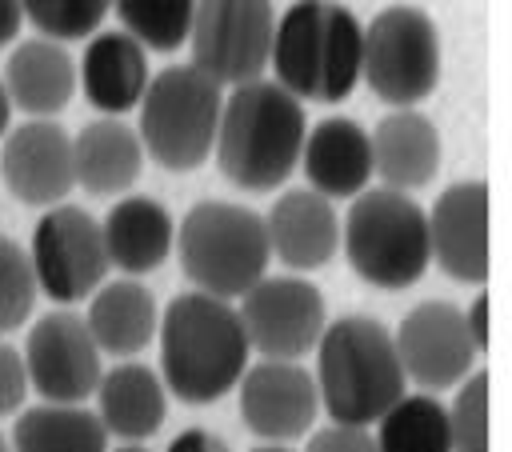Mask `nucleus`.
Wrapping results in <instances>:
<instances>
[{
	"label": "nucleus",
	"mask_w": 512,
	"mask_h": 452,
	"mask_svg": "<svg viewBox=\"0 0 512 452\" xmlns=\"http://www.w3.org/2000/svg\"><path fill=\"white\" fill-rule=\"evenodd\" d=\"M160 380L184 404H216L248 368V336L232 300L208 292H180L164 304L160 324Z\"/></svg>",
	"instance_id": "nucleus-1"
},
{
	"label": "nucleus",
	"mask_w": 512,
	"mask_h": 452,
	"mask_svg": "<svg viewBox=\"0 0 512 452\" xmlns=\"http://www.w3.org/2000/svg\"><path fill=\"white\" fill-rule=\"evenodd\" d=\"M304 132V104L276 80L256 76L248 84L228 88L220 104L212 156L228 184L244 192H272L288 184L292 168L300 164Z\"/></svg>",
	"instance_id": "nucleus-2"
},
{
	"label": "nucleus",
	"mask_w": 512,
	"mask_h": 452,
	"mask_svg": "<svg viewBox=\"0 0 512 452\" xmlns=\"http://www.w3.org/2000/svg\"><path fill=\"white\" fill-rule=\"evenodd\" d=\"M312 352L316 396L332 424L372 428L408 392L392 332L376 316L348 312L324 324Z\"/></svg>",
	"instance_id": "nucleus-3"
},
{
	"label": "nucleus",
	"mask_w": 512,
	"mask_h": 452,
	"mask_svg": "<svg viewBox=\"0 0 512 452\" xmlns=\"http://www.w3.org/2000/svg\"><path fill=\"white\" fill-rule=\"evenodd\" d=\"M364 24L340 0H296L276 16L268 68L300 104H340L360 84Z\"/></svg>",
	"instance_id": "nucleus-4"
},
{
	"label": "nucleus",
	"mask_w": 512,
	"mask_h": 452,
	"mask_svg": "<svg viewBox=\"0 0 512 452\" xmlns=\"http://www.w3.org/2000/svg\"><path fill=\"white\" fill-rule=\"evenodd\" d=\"M172 252L196 292L232 304L272 264L264 216L236 200H196L176 224Z\"/></svg>",
	"instance_id": "nucleus-5"
},
{
	"label": "nucleus",
	"mask_w": 512,
	"mask_h": 452,
	"mask_svg": "<svg viewBox=\"0 0 512 452\" xmlns=\"http://www.w3.org/2000/svg\"><path fill=\"white\" fill-rule=\"evenodd\" d=\"M340 248L348 268L384 292L412 288L428 268V216L408 192L364 188L340 216Z\"/></svg>",
	"instance_id": "nucleus-6"
},
{
	"label": "nucleus",
	"mask_w": 512,
	"mask_h": 452,
	"mask_svg": "<svg viewBox=\"0 0 512 452\" xmlns=\"http://www.w3.org/2000/svg\"><path fill=\"white\" fill-rule=\"evenodd\" d=\"M224 88L196 64L156 72L136 104V136L148 160L168 172H192L212 156Z\"/></svg>",
	"instance_id": "nucleus-7"
},
{
	"label": "nucleus",
	"mask_w": 512,
	"mask_h": 452,
	"mask_svg": "<svg viewBox=\"0 0 512 452\" xmlns=\"http://www.w3.org/2000/svg\"><path fill=\"white\" fill-rule=\"evenodd\" d=\"M360 80L388 108H420L440 84V32L416 4L380 8L360 36Z\"/></svg>",
	"instance_id": "nucleus-8"
},
{
	"label": "nucleus",
	"mask_w": 512,
	"mask_h": 452,
	"mask_svg": "<svg viewBox=\"0 0 512 452\" xmlns=\"http://www.w3.org/2000/svg\"><path fill=\"white\" fill-rule=\"evenodd\" d=\"M24 252L36 276V292H44L48 300L64 308L88 300L108 276L100 220L88 208L68 204V200L40 212Z\"/></svg>",
	"instance_id": "nucleus-9"
},
{
	"label": "nucleus",
	"mask_w": 512,
	"mask_h": 452,
	"mask_svg": "<svg viewBox=\"0 0 512 452\" xmlns=\"http://www.w3.org/2000/svg\"><path fill=\"white\" fill-rule=\"evenodd\" d=\"M272 28V0H196L188 28L192 64L220 88L248 84L268 68Z\"/></svg>",
	"instance_id": "nucleus-10"
},
{
	"label": "nucleus",
	"mask_w": 512,
	"mask_h": 452,
	"mask_svg": "<svg viewBox=\"0 0 512 452\" xmlns=\"http://www.w3.org/2000/svg\"><path fill=\"white\" fill-rule=\"evenodd\" d=\"M236 316L244 324L248 348L260 352V360H300L316 348L328 316L324 296L312 280L296 272L260 276L240 300Z\"/></svg>",
	"instance_id": "nucleus-11"
},
{
	"label": "nucleus",
	"mask_w": 512,
	"mask_h": 452,
	"mask_svg": "<svg viewBox=\"0 0 512 452\" xmlns=\"http://www.w3.org/2000/svg\"><path fill=\"white\" fill-rule=\"evenodd\" d=\"M20 356L28 372V392H36L44 404H84L104 372V356L88 336L84 316H76L72 308H52L36 316Z\"/></svg>",
	"instance_id": "nucleus-12"
},
{
	"label": "nucleus",
	"mask_w": 512,
	"mask_h": 452,
	"mask_svg": "<svg viewBox=\"0 0 512 452\" xmlns=\"http://www.w3.org/2000/svg\"><path fill=\"white\" fill-rule=\"evenodd\" d=\"M392 344H396L404 380H412L432 396L472 376V364L480 356L464 324V308L452 300H420L416 308H408L392 332Z\"/></svg>",
	"instance_id": "nucleus-13"
},
{
	"label": "nucleus",
	"mask_w": 512,
	"mask_h": 452,
	"mask_svg": "<svg viewBox=\"0 0 512 452\" xmlns=\"http://www.w3.org/2000/svg\"><path fill=\"white\" fill-rule=\"evenodd\" d=\"M240 420L264 444H288L308 436L320 416V396L312 368L300 360H260L248 364L240 384Z\"/></svg>",
	"instance_id": "nucleus-14"
},
{
	"label": "nucleus",
	"mask_w": 512,
	"mask_h": 452,
	"mask_svg": "<svg viewBox=\"0 0 512 452\" xmlns=\"http://www.w3.org/2000/svg\"><path fill=\"white\" fill-rule=\"evenodd\" d=\"M0 184L28 208L64 204L76 188L72 136L56 120H24L8 128L0 148Z\"/></svg>",
	"instance_id": "nucleus-15"
},
{
	"label": "nucleus",
	"mask_w": 512,
	"mask_h": 452,
	"mask_svg": "<svg viewBox=\"0 0 512 452\" xmlns=\"http://www.w3.org/2000/svg\"><path fill=\"white\" fill-rule=\"evenodd\" d=\"M428 216L432 264L456 284H484L488 276V184L456 180L448 184Z\"/></svg>",
	"instance_id": "nucleus-16"
},
{
	"label": "nucleus",
	"mask_w": 512,
	"mask_h": 452,
	"mask_svg": "<svg viewBox=\"0 0 512 452\" xmlns=\"http://www.w3.org/2000/svg\"><path fill=\"white\" fill-rule=\"evenodd\" d=\"M268 252L288 272H316L340 252V216L336 204L312 188H288L264 212Z\"/></svg>",
	"instance_id": "nucleus-17"
},
{
	"label": "nucleus",
	"mask_w": 512,
	"mask_h": 452,
	"mask_svg": "<svg viewBox=\"0 0 512 452\" xmlns=\"http://www.w3.org/2000/svg\"><path fill=\"white\" fill-rule=\"evenodd\" d=\"M368 144H372V176L384 180L380 188L416 192L432 184L440 172L444 144L432 116H424L420 108H388L368 132Z\"/></svg>",
	"instance_id": "nucleus-18"
},
{
	"label": "nucleus",
	"mask_w": 512,
	"mask_h": 452,
	"mask_svg": "<svg viewBox=\"0 0 512 452\" xmlns=\"http://www.w3.org/2000/svg\"><path fill=\"white\" fill-rule=\"evenodd\" d=\"M148 52L120 28L92 32L76 60V88L100 116L132 112L148 88Z\"/></svg>",
	"instance_id": "nucleus-19"
},
{
	"label": "nucleus",
	"mask_w": 512,
	"mask_h": 452,
	"mask_svg": "<svg viewBox=\"0 0 512 452\" xmlns=\"http://www.w3.org/2000/svg\"><path fill=\"white\" fill-rule=\"evenodd\" d=\"M308 176V188L324 200H352L372 180V144L368 128L352 116H328L304 132L300 164Z\"/></svg>",
	"instance_id": "nucleus-20"
},
{
	"label": "nucleus",
	"mask_w": 512,
	"mask_h": 452,
	"mask_svg": "<svg viewBox=\"0 0 512 452\" xmlns=\"http://www.w3.org/2000/svg\"><path fill=\"white\" fill-rule=\"evenodd\" d=\"M0 84H4L8 104L20 108L28 120H52L76 96V60L68 44L32 36L8 52Z\"/></svg>",
	"instance_id": "nucleus-21"
},
{
	"label": "nucleus",
	"mask_w": 512,
	"mask_h": 452,
	"mask_svg": "<svg viewBox=\"0 0 512 452\" xmlns=\"http://www.w3.org/2000/svg\"><path fill=\"white\" fill-rule=\"evenodd\" d=\"M100 240L108 268H120L124 276H148L172 256L176 240V220L172 212L152 200V196H120L104 220H100Z\"/></svg>",
	"instance_id": "nucleus-22"
},
{
	"label": "nucleus",
	"mask_w": 512,
	"mask_h": 452,
	"mask_svg": "<svg viewBox=\"0 0 512 452\" xmlns=\"http://www.w3.org/2000/svg\"><path fill=\"white\" fill-rule=\"evenodd\" d=\"M156 324H160V304L152 288L140 284L136 276L104 280L88 296L84 328L96 340L100 356H120V360L140 356L156 340Z\"/></svg>",
	"instance_id": "nucleus-23"
},
{
	"label": "nucleus",
	"mask_w": 512,
	"mask_h": 452,
	"mask_svg": "<svg viewBox=\"0 0 512 452\" xmlns=\"http://www.w3.org/2000/svg\"><path fill=\"white\" fill-rule=\"evenodd\" d=\"M92 396H96V420L104 424L108 436L124 444H144L148 436H156L168 412V392L160 372L140 360H120L104 368Z\"/></svg>",
	"instance_id": "nucleus-24"
},
{
	"label": "nucleus",
	"mask_w": 512,
	"mask_h": 452,
	"mask_svg": "<svg viewBox=\"0 0 512 452\" xmlns=\"http://www.w3.org/2000/svg\"><path fill=\"white\" fill-rule=\"evenodd\" d=\"M72 172L76 188L88 196H124L144 172V148L136 128H128L120 116L88 120L72 136Z\"/></svg>",
	"instance_id": "nucleus-25"
},
{
	"label": "nucleus",
	"mask_w": 512,
	"mask_h": 452,
	"mask_svg": "<svg viewBox=\"0 0 512 452\" xmlns=\"http://www.w3.org/2000/svg\"><path fill=\"white\" fill-rule=\"evenodd\" d=\"M12 452H108V432L84 404L20 408L8 436Z\"/></svg>",
	"instance_id": "nucleus-26"
},
{
	"label": "nucleus",
	"mask_w": 512,
	"mask_h": 452,
	"mask_svg": "<svg viewBox=\"0 0 512 452\" xmlns=\"http://www.w3.org/2000/svg\"><path fill=\"white\" fill-rule=\"evenodd\" d=\"M368 432L376 452H452L448 408L432 392H404Z\"/></svg>",
	"instance_id": "nucleus-27"
},
{
	"label": "nucleus",
	"mask_w": 512,
	"mask_h": 452,
	"mask_svg": "<svg viewBox=\"0 0 512 452\" xmlns=\"http://www.w3.org/2000/svg\"><path fill=\"white\" fill-rule=\"evenodd\" d=\"M112 12L144 52H176L188 44L196 0H112Z\"/></svg>",
	"instance_id": "nucleus-28"
},
{
	"label": "nucleus",
	"mask_w": 512,
	"mask_h": 452,
	"mask_svg": "<svg viewBox=\"0 0 512 452\" xmlns=\"http://www.w3.org/2000/svg\"><path fill=\"white\" fill-rule=\"evenodd\" d=\"M20 8L40 36L56 44H72L100 32L104 16L112 12V0H20Z\"/></svg>",
	"instance_id": "nucleus-29"
},
{
	"label": "nucleus",
	"mask_w": 512,
	"mask_h": 452,
	"mask_svg": "<svg viewBox=\"0 0 512 452\" xmlns=\"http://www.w3.org/2000/svg\"><path fill=\"white\" fill-rule=\"evenodd\" d=\"M32 308H36V276L28 252L0 232V336L28 324Z\"/></svg>",
	"instance_id": "nucleus-30"
},
{
	"label": "nucleus",
	"mask_w": 512,
	"mask_h": 452,
	"mask_svg": "<svg viewBox=\"0 0 512 452\" xmlns=\"http://www.w3.org/2000/svg\"><path fill=\"white\" fill-rule=\"evenodd\" d=\"M448 440L452 452H488V376L472 372L456 384V400L448 408Z\"/></svg>",
	"instance_id": "nucleus-31"
},
{
	"label": "nucleus",
	"mask_w": 512,
	"mask_h": 452,
	"mask_svg": "<svg viewBox=\"0 0 512 452\" xmlns=\"http://www.w3.org/2000/svg\"><path fill=\"white\" fill-rule=\"evenodd\" d=\"M28 400V372L20 348L0 340V416H16Z\"/></svg>",
	"instance_id": "nucleus-32"
},
{
	"label": "nucleus",
	"mask_w": 512,
	"mask_h": 452,
	"mask_svg": "<svg viewBox=\"0 0 512 452\" xmlns=\"http://www.w3.org/2000/svg\"><path fill=\"white\" fill-rule=\"evenodd\" d=\"M304 452H376L372 432L368 428H352V424H324L308 436Z\"/></svg>",
	"instance_id": "nucleus-33"
},
{
	"label": "nucleus",
	"mask_w": 512,
	"mask_h": 452,
	"mask_svg": "<svg viewBox=\"0 0 512 452\" xmlns=\"http://www.w3.org/2000/svg\"><path fill=\"white\" fill-rule=\"evenodd\" d=\"M164 452H228V444L208 428H184V432H176L168 440Z\"/></svg>",
	"instance_id": "nucleus-34"
},
{
	"label": "nucleus",
	"mask_w": 512,
	"mask_h": 452,
	"mask_svg": "<svg viewBox=\"0 0 512 452\" xmlns=\"http://www.w3.org/2000/svg\"><path fill=\"white\" fill-rule=\"evenodd\" d=\"M464 324H468L476 348H484V344H488V300H484V296H476V300L464 308Z\"/></svg>",
	"instance_id": "nucleus-35"
},
{
	"label": "nucleus",
	"mask_w": 512,
	"mask_h": 452,
	"mask_svg": "<svg viewBox=\"0 0 512 452\" xmlns=\"http://www.w3.org/2000/svg\"><path fill=\"white\" fill-rule=\"evenodd\" d=\"M20 28H24V8H20V0H0V48L12 44V40L20 36Z\"/></svg>",
	"instance_id": "nucleus-36"
},
{
	"label": "nucleus",
	"mask_w": 512,
	"mask_h": 452,
	"mask_svg": "<svg viewBox=\"0 0 512 452\" xmlns=\"http://www.w3.org/2000/svg\"><path fill=\"white\" fill-rule=\"evenodd\" d=\"M8 120H12V104H8L4 84H0V140H4V132H8Z\"/></svg>",
	"instance_id": "nucleus-37"
},
{
	"label": "nucleus",
	"mask_w": 512,
	"mask_h": 452,
	"mask_svg": "<svg viewBox=\"0 0 512 452\" xmlns=\"http://www.w3.org/2000/svg\"><path fill=\"white\" fill-rule=\"evenodd\" d=\"M108 452H148L144 444H120V448H108Z\"/></svg>",
	"instance_id": "nucleus-38"
},
{
	"label": "nucleus",
	"mask_w": 512,
	"mask_h": 452,
	"mask_svg": "<svg viewBox=\"0 0 512 452\" xmlns=\"http://www.w3.org/2000/svg\"><path fill=\"white\" fill-rule=\"evenodd\" d=\"M252 452H292V448H284V444H260V448H252Z\"/></svg>",
	"instance_id": "nucleus-39"
},
{
	"label": "nucleus",
	"mask_w": 512,
	"mask_h": 452,
	"mask_svg": "<svg viewBox=\"0 0 512 452\" xmlns=\"http://www.w3.org/2000/svg\"><path fill=\"white\" fill-rule=\"evenodd\" d=\"M0 452H12V448H8V440H4V432H0Z\"/></svg>",
	"instance_id": "nucleus-40"
}]
</instances>
